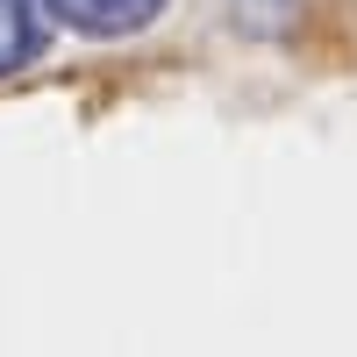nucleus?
<instances>
[{
    "instance_id": "nucleus-1",
    "label": "nucleus",
    "mask_w": 357,
    "mask_h": 357,
    "mask_svg": "<svg viewBox=\"0 0 357 357\" xmlns=\"http://www.w3.org/2000/svg\"><path fill=\"white\" fill-rule=\"evenodd\" d=\"M57 22H72L79 36H129V29L158 22L165 0H43Z\"/></svg>"
},
{
    "instance_id": "nucleus-2",
    "label": "nucleus",
    "mask_w": 357,
    "mask_h": 357,
    "mask_svg": "<svg viewBox=\"0 0 357 357\" xmlns=\"http://www.w3.org/2000/svg\"><path fill=\"white\" fill-rule=\"evenodd\" d=\"M43 36H50V8L43 0H0V79L22 72L29 57L43 50Z\"/></svg>"
}]
</instances>
